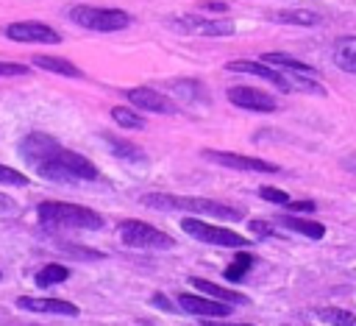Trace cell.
Here are the masks:
<instances>
[{
  "instance_id": "1",
  "label": "cell",
  "mask_w": 356,
  "mask_h": 326,
  "mask_svg": "<svg viewBox=\"0 0 356 326\" xmlns=\"http://www.w3.org/2000/svg\"><path fill=\"white\" fill-rule=\"evenodd\" d=\"M33 170L47 181H95L97 178V167L86 156L67 150L61 145L50 156H44L39 164H33Z\"/></svg>"
},
{
  "instance_id": "2",
  "label": "cell",
  "mask_w": 356,
  "mask_h": 326,
  "mask_svg": "<svg viewBox=\"0 0 356 326\" xmlns=\"http://www.w3.org/2000/svg\"><path fill=\"white\" fill-rule=\"evenodd\" d=\"M36 215H39L42 226L44 228H53V231H58V228H89V231L103 228V217L95 209L78 206V203L44 201V203H39Z\"/></svg>"
},
{
  "instance_id": "3",
  "label": "cell",
  "mask_w": 356,
  "mask_h": 326,
  "mask_svg": "<svg viewBox=\"0 0 356 326\" xmlns=\"http://www.w3.org/2000/svg\"><path fill=\"white\" fill-rule=\"evenodd\" d=\"M142 203L150 209H184V212H195V215H209V217H222V220H239L242 212L211 201V198H192V195H164V192H147L142 195Z\"/></svg>"
},
{
  "instance_id": "4",
  "label": "cell",
  "mask_w": 356,
  "mask_h": 326,
  "mask_svg": "<svg viewBox=\"0 0 356 326\" xmlns=\"http://www.w3.org/2000/svg\"><path fill=\"white\" fill-rule=\"evenodd\" d=\"M70 20L78 22L81 28L100 31V33L122 31V28L131 25V14L128 11H122V8H97V6H72L70 8Z\"/></svg>"
},
{
  "instance_id": "5",
  "label": "cell",
  "mask_w": 356,
  "mask_h": 326,
  "mask_svg": "<svg viewBox=\"0 0 356 326\" xmlns=\"http://www.w3.org/2000/svg\"><path fill=\"white\" fill-rule=\"evenodd\" d=\"M120 240L128 245V248H172V237L150 223H142V220H122L120 223Z\"/></svg>"
},
{
  "instance_id": "6",
  "label": "cell",
  "mask_w": 356,
  "mask_h": 326,
  "mask_svg": "<svg viewBox=\"0 0 356 326\" xmlns=\"http://www.w3.org/2000/svg\"><path fill=\"white\" fill-rule=\"evenodd\" d=\"M181 228H184L189 237H195V240H200V242H206V245L242 248V245L248 242L239 231L225 228V226H214V223H206V220H197V217H186V220H181Z\"/></svg>"
},
{
  "instance_id": "7",
  "label": "cell",
  "mask_w": 356,
  "mask_h": 326,
  "mask_svg": "<svg viewBox=\"0 0 356 326\" xmlns=\"http://www.w3.org/2000/svg\"><path fill=\"white\" fill-rule=\"evenodd\" d=\"M6 36L14 39V42H22V45H56V42H61L56 28H50L44 22H36V20L11 22L6 28Z\"/></svg>"
},
{
  "instance_id": "8",
  "label": "cell",
  "mask_w": 356,
  "mask_h": 326,
  "mask_svg": "<svg viewBox=\"0 0 356 326\" xmlns=\"http://www.w3.org/2000/svg\"><path fill=\"white\" fill-rule=\"evenodd\" d=\"M172 25L192 36H231L236 31L231 20H209V17H178Z\"/></svg>"
},
{
  "instance_id": "9",
  "label": "cell",
  "mask_w": 356,
  "mask_h": 326,
  "mask_svg": "<svg viewBox=\"0 0 356 326\" xmlns=\"http://www.w3.org/2000/svg\"><path fill=\"white\" fill-rule=\"evenodd\" d=\"M228 100L239 109H248V111H275L278 109L275 98L267 95L264 89H256V86H231Z\"/></svg>"
},
{
  "instance_id": "10",
  "label": "cell",
  "mask_w": 356,
  "mask_h": 326,
  "mask_svg": "<svg viewBox=\"0 0 356 326\" xmlns=\"http://www.w3.org/2000/svg\"><path fill=\"white\" fill-rule=\"evenodd\" d=\"M125 98H128L136 109H145V111H156V114H172V111H178V106H175L164 92H156L153 86H134V89H125Z\"/></svg>"
},
{
  "instance_id": "11",
  "label": "cell",
  "mask_w": 356,
  "mask_h": 326,
  "mask_svg": "<svg viewBox=\"0 0 356 326\" xmlns=\"http://www.w3.org/2000/svg\"><path fill=\"white\" fill-rule=\"evenodd\" d=\"M231 72H250V75H256V78H264V81H270L273 86H278L281 92H289V89H295V84H292V78H286V75H281L278 70H273L270 64H264V61H250V59H236V61H228L225 64Z\"/></svg>"
},
{
  "instance_id": "12",
  "label": "cell",
  "mask_w": 356,
  "mask_h": 326,
  "mask_svg": "<svg viewBox=\"0 0 356 326\" xmlns=\"http://www.w3.org/2000/svg\"><path fill=\"white\" fill-rule=\"evenodd\" d=\"M211 162L234 170H253V173H278V164L256 159V156H242V153H228V150H203Z\"/></svg>"
},
{
  "instance_id": "13",
  "label": "cell",
  "mask_w": 356,
  "mask_h": 326,
  "mask_svg": "<svg viewBox=\"0 0 356 326\" xmlns=\"http://www.w3.org/2000/svg\"><path fill=\"white\" fill-rule=\"evenodd\" d=\"M17 306H19V309H25V312L67 315V318H75V315L81 312L72 301H64V298H39V295H19V298H17Z\"/></svg>"
},
{
  "instance_id": "14",
  "label": "cell",
  "mask_w": 356,
  "mask_h": 326,
  "mask_svg": "<svg viewBox=\"0 0 356 326\" xmlns=\"http://www.w3.org/2000/svg\"><path fill=\"white\" fill-rule=\"evenodd\" d=\"M178 306L189 315H197V318H225L231 312V306L225 301H217V298H203V295H192V293H181L178 295Z\"/></svg>"
},
{
  "instance_id": "15",
  "label": "cell",
  "mask_w": 356,
  "mask_h": 326,
  "mask_svg": "<svg viewBox=\"0 0 356 326\" xmlns=\"http://www.w3.org/2000/svg\"><path fill=\"white\" fill-rule=\"evenodd\" d=\"M58 148V139L44 134V131H31L28 137H22L19 142V156L28 162V164H39L44 156H50L53 150Z\"/></svg>"
},
{
  "instance_id": "16",
  "label": "cell",
  "mask_w": 356,
  "mask_h": 326,
  "mask_svg": "<svg viewBox=\"0 0 356 326\" xmlns=\"http://www.w3.org/2000/svg\"><path fill=\"white\" fill-rule=\"evenodd\" d=\"M189 284L197 287L200 293H206L209 298H217V301H225V304H248V298H245L242 293L228 290V287H220V284H214V281H209V279H197V276H192Z\"/></svg>"
},
{
  "instance_id": "17",
  "label": "cell",
  "mask_w": 356,
  "mask_h": 326,
  "mask_svg": "<svg viewBox=\"0 0 356 326\" xmlns=\"http://www.w3.org/2000/svg\"><path fill=\"white\" fill-rule=\"evenodd\" d=\"M334 64L345 72H356V36H342L334 42Z\"/></svg>"
},
{
  "instance_id": "18",
  "label": "cell",
  "mask_w": 356,
  "mask_h": 326,
  "mask_svg": "<svg viewBox=\"0 0 356 326\" xmlns=\"http://www.w3.org/2000/svg\"><path fill=\"white\" fill-rule=\"evenodd\" d=\"M278 223H281L284 228H289V231H298V234L309 237V240H320V237L325 234L323 223H317V220H303V217H292V215H286V217H278Z\"/></svg>"
},
{
  "instance_id": "19",
  "label": "cell",
  "mask_w": 356,
  "mask_h": 326,
  "mask_svg": "<svg viewBox=\"0 0 356 326\" xmlns=\"http://www.w3.org/2000/svg\"><path fill=\"white\" fill-rule=\"evenodd\" d=\"M261 61H264V64H275V67L286 70V72H289V78H295V75H309V72H312V67H309V64H303V61H298V59H292V56H286V53H264V56H261Z\"/></svg>"
},
{
  "instance_id": "20",
  "label": "cell",
  "mask_w": 356,
  "mask_h": 326,
  "mask_svg": "<svg viewBox=\"0 0 356 326\" xmlns=\"http://www.w3.org/2000/svg\"><path fill=\"white\" fill-rule=\"evenodd\" d=\"M33 64L47 70V72H58V75H67V78H81V70L67 61V59H56V56H33Z\"/></svg>"
},
{
  "instance_id": "21",
  "label": "cell",
  "mask_w": 356,
  "mask_h": 326,
  "mask_svg": "<svg viewBox=\"0 0 356 326\" xmlns=\"http://www.w3.org/2000/svg\"><path fill=\"white\" fill-rule=\"evenodd\" d=\"M253 262H256V256H253V254L239 251V254H236V259L222 270V276H225L228 281H242V279H245V273L253 267Z\"/></svg>"
},
{
  "instance_id": "22",
  "label": "cell",
  "mask_w": 356,
  "mask_h": 326,
  "mask_svg": "<svg viewBox=\"0 0 356 326\" xmlns=\"http://www.w3.org/2000/svg\"><path fill=\"white\" fill-rule=\"evenodd\" d=\"M317 318L325 320L328 326H353L356 323L353 312L350 309H339V306H323V309H317Z\"/></svg>"
},
{
  "instance_id": "23",
  "label": "cell",
  "mask_w": 356,
  "mask_h": 326,
  "mask_svg": "<svg viewBox=\"0 0 356 326\" xmlns=\"http://www.w3.org/2000/svg\"><path fill=\"white\" fill-rule=\"evenodd\" d=\"M278 22H292V25H320V14L306 11V8H289L275 14Z\"/></svg>"
},
{
  "instance_id": "24",
  "label": "cell",
  "mask_w": 356,
  "mask_h": 326,
  "mask_svg": "<svg viewBox=\"0 0 356 326\" xmlns=\"http://www.w3.org/2000/svg\"><path fill=\"white\" fill-rule=\"evenodd\" d=\"M67 279H70V267H64V265H44L36 273L39 287H50V284H58V281H67Z\"/></svg>"
},
{
  "instance_id": "25",
  "label": "cell",
  "mask_w": 356,
  "mask_h": 326,
  "mask_svg": "<svg viewBox=\"0 0 356 326\" xmlns=\"http://www.w3.org/2000/svg\"><path fill=\"white\" fill-rule=\"evenodd\" d=\"M111 120L122 128H145V120L134 111V109H125V106H114L111 109Z\"/></svg>"
},
{
  "instance_id": "26",
  "label": "cell",
  "mask_w": 356,
  "mask_h": 326,
  "mask_svg": "<svg viewBox=\"0 0 356 326\" xmlns=\"http://www.w3.org/2000/svg\"><path fill=\"white\" fill-rule=\"evenodd\" d=\"M106 142L117 150V156H122V159H142V150L136 148V145H131V142H122V139H117V137H111V134H106Z\"/></svg>"
},
{
  "instance_id": "27",
  "label": "cell",
  "mask_w": 356,
  "mask_h": 326,
  "mask_svg": "<svg viewBox=\"0 0 356 326\" xmlns=\"http://www.w3.org/2000/svg\"><path fill=\"white\" fill-rule=\"evenodd\" d=\"M0 184L25 187V184H28V176H22V173H19V170H14V167H6V164H0Z\"/></svg>"
},
{
  "instance_id": "28",
  "label": "cell",
  "mask_w": 356,
  "mask_h": 326,
  "mask_svg": "<svg viewBox=\"0 0 356 326\" xmlns=\"http://www.w3.org/2000/svg\"><path fill=\"white\" fill-rule=\"evenodd\" d=\"M259 195L264 198V201H270V203H281V206H286L289 203V195L284 192V189H278V187H259Z\"/></svg>"
},
{
  "instance_id": "29",
  "label": "cell",
  "mask_w": 356,
  "mask_h": 326,
  "mask_svg": "<svg viewBox=\"0 0 356 326\" xmlns=\"http://www.w3.org/2000/svg\"><path fill=\"white\" fill-rule=\"evenodd\" d=\"M61 251H67L70 256H78V259H103V254L100 251H95V248H83V245H64L61 242Z\"/></svg>"
},
{
  "instance_id": "30",
  "label": "cell",
  "mask_w": 356,
  "mask_h": 326,
  "mask_svg": "<svg viewBox=\"0 0 356 326\" xmlns=\"http://www.w3.org/2000/svg\"><path fill=\"white\" fill-rule=\"evenodd\" d=\"M28 64H14V61H0V75H28Z\"/></svg>"
},
{
  "instance_id": "31",
  "label": "cell",
  "mask_w": 356,
  "mask_h": 326,
  "mask_svg": "<svg viewBox=\"0 0 356 326\" xmlns=\"http://www.w3.org/2000/svg\"><path fill=\"white\" fill-rule=\"evenodd\" d=\"M286 206H289V212H314L317 203L312 198H306V201H289Z\"/></svg>"
},
{
  "instance_id": "32",
  "label": "cell",
  "mask_w": 356,
  "mask_h": 326,
  "mask_svg": "<svg viewBox=\"0 0 356 326\" xmlns=\"http://www.w3.org/2000/svg\"><path fill=\"white\" fill-rule=\"evenodd\" d=\"M14 212H17V203L6 192H0V215H14Z\"/></svg>"
},
{
  "instance_id": "33",
  "label": "cell",
  "mask_w": 356,
  "mask_h": 326,
  "mask_svg": "<svg viewBox=\"0 0 356 326\" xmlns=\"http://www.w3.org/2000/svg\"><path fill=\"white\" fill-rule=\"evenodd\" d=\"M200 8L203 11H225V3L222 0H206V3H200Z\"/></svg>"
},
{
  "instance_id": "34",
  "label": "cell",
  "mask_w": 356,
  "mask_h": 326,
  "mask_svg": "<svg viewBox=\"0 0 356 326\" xmlns=\"http://www.w3.org/2000/svg\"><path fill=\"white\" fill-rule=\"evenodd\" d=\"M250 228H253L256 234H275L273 226H267V223H261V220H250Z\"/></svg>"
},
{
  "instance_id": "35",
  "label": "cell",
  "mask_w": 356,
  "mask_h": 326,
  "mask_svg": "<svg viewBox=\"0 0 356 326\" xmlns=\"http://www.w3.org/2000/svg\"><path fill=\"white\" fill-rule=\"evenodd\" d=\"M153 304H159L164 312H175V306H172V304H170V301H167L161 293H156V295H153Z\"/></svg>"
},
{
  "instance_id": "36",
  "label": "cell",
  "mask_w": 356,
  "mask_h": 326,
  "mask_svg": "<svg viewBox=\"0 0 356 326\" xmlns=\"http://www.w3.org/2000/svg\"><path fill=\"white\" fill-rule=\"evenodd\" d=\"M206 326H250V323H214V320H206Z\"/></svg>"
},
{
  "instance_id": "37",
  "label": "cell",
  "mask_w": 356,
  "mask_h": 326,
  "mask_svg": "<svg viewBox=\"0 0 356 326\" xmlns=\"http://www.w3.org/2000/svg\"><path fill=\"white\" fill-rule=\"evenodd\" d=\"M0 279H3V273H0Z\"/></svg>"
}]
</instances>
